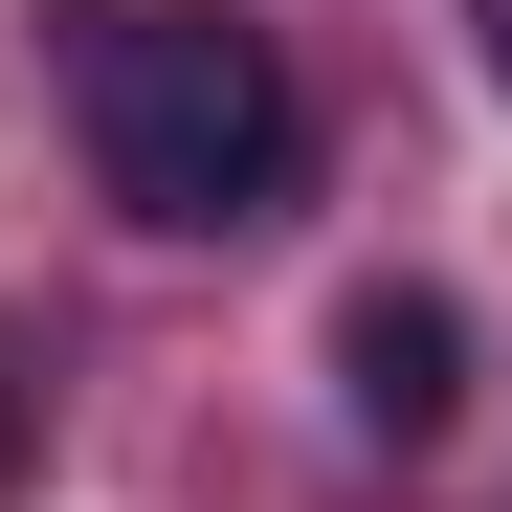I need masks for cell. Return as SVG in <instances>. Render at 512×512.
Returning <instances> with one entry per match:
<instances>
[{
	"label": "cell",
	"instance_id": "cell-1",
	"mask_svg": "<svg viewBox=\"0 0 512 512\" xmlns=\"http://www.w3.org/2000/svg\"><path fill=\"white\" fill-rule=\"evenodd\" d=\"M90 156H112V201H134L156 245L268 223V201H290V67H268V23H112Z\"/></svg>",
	"mask_w": 512,
	"mask_h": 512
},
{
	"label": "cell",
	"instance_id": "cell-2",
	"mask_svg": "<svg viewBox=\"0 0 512 512\" xmlns=\"http://www.w3.org/2000/svg\"><path fill=\"white\" fill-rule=\"evenodd\" d=\"M334 401H357V446H446L468 423V312L401 290V268H357L334 290Z\"/></svg>",
	"mask_w": 512,
	"mask_h": 512
},
{
	"label": "cell",
	"instance_id": "cell-3",
	"mask_svg": "<svg viewBox=\"0 0 512 512\" xmlns=\"http://www.w3.org/2000/svg\"><path fill=\"white\" fill-rule=\"evenodd\" d=\"M23 446H45V401H23V357H0V490H23Z\"/></svg>",
	"mask_w": 512,
	"mask_h": 512
},
{
	"label": "cell",
	"instance_id": "cell-4",
	"mask_svg": "<svg viewBox=\"0 0 512 512\" xmlns=\"http://www.w3.org/2000/svg\"><path fill=\"white\" fill-rule=\"evenodd\" d=\"M490 67H512V0H490Z\"/></svg>",
	"mask_w": 512,
	"mask_h": 512
}]
</instances>
